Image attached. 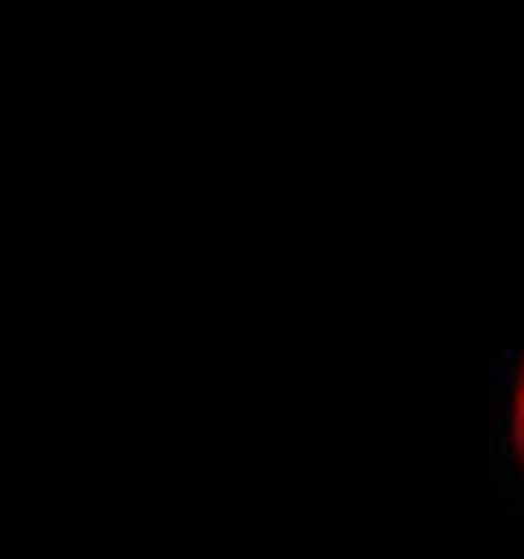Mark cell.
Wrapping results in <instances>:
<instances>
[{
  "label": "cell",
  "mask_w": 524,
  "mask_h": 559,
  "mask_svg": "<svg viewBox=\"0 0 524 559\" xmlns=\"http://www.w3.org/2000/svg\"><path fill=\"white\" fill-rule=\"evenodd\" d=\"M507 432H511V450L524 467V349L515 358V371H511V397H507Z\"/></svg>",
  "instance_id": "6da1fadb"
}]
</instances>
